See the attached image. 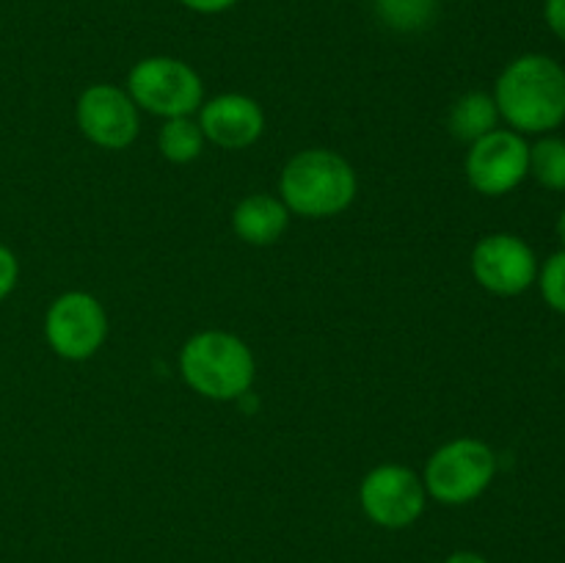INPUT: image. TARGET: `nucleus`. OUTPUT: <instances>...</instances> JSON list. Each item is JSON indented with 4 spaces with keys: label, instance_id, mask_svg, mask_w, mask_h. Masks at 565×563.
Here are the masks:
<instances>
[{
    "label": "nucleus",
    "instance_id": "nucleus-7",
    "mask_svg": "<svg viewBox=\"0 0 565 563\" xmlns=\"http://www.w3.org/2000/svg\"><path fill=\"white\" fill-rule=\"evenodd\" d=\"M428 502L423 478L403 464H381L364 475L359 506L364 517L386 530H403L417 522Z\"/></svg>",
    "mask_w": 565,
    "mask_h": 563
},
{
    "label": "nucleus",
    "instance_id": "nucleus-2",
    "mask_svg": "<svg viewBox=\"0 0 565 563\" xmlns=\"http://www.w3.org/2000/svg\"><path fill=\"white\" fill-rule=\"evenodd\" d=\"M356 193V171L334 149H303L279 177V199L303 219H334L351 208Z\"/></svg>",
    "mask_w": 565,
    "mask_h": 563
},
{
    "label": "nucleus",
    "instance_id": "nucleus-9",
    "mask_svg": "<svg viewBox=\"0 0 565 563\" xmlns=\"http://www.w3.org/2000/svg\"><path fill=\"white\" fill-rule=\"evenodd\" d=\"M75 121L83 136L99 149H127L138 138L141 116L127 88L94 83L77 97Z\"/></svg>",
    "mask_w": 565,
    "mask_h": 563
},
{
    "label": "nucleus",
    "instance_id": "nucleus-16",
    "mask_svg": "<svg viewBox=\"0 0 565 563\" xmlns=\"http://www.w3.org/2000/svg\"><path fill=\"white\" fill-rule=\"evenodd\" d=\"M530 174L550 191H565V138L546 136L530 147Z\"/></svg>",
    "mask_w": 565,
    "mask_h": 563
},
{
    "label": "nucleus",
    "instance_id": "nucleus-10",
    "mask_svg": "<svg viewBox=\"0 0 565 563\" xmlns=\"http://www.w3.org/2000/svg\"><path fill=\"white\" fill-rule=\"evenodd\" d=\"M469 265L475 282L494 296H519L539 279L535 252L511 232H494L478 241Z\"/></svg>",
    "mask_w": 565,
    "mask_h": 563
},
{
    "label": "nucleus",
    "instance_id": "nucleus-1",
    "mask_svg": "<svg viewBox=\"0 0 565 563\" xmlns=\"http://www.w3.org/2000/svg\"><path fill=\"white\" fill-rule=\"evenodd\" d=\"M494 103L522 136L555 130L565 119V70L550 55H519L497 77Z\"/></svg>",
    "mask_w": 565,
    "mask_h": 563
},
{
    "label": "nucleus",
    "instance_id": "nucleus-13",
    "mask_svg": "<svg viewBox=\"0 0 565 563\" xmlns=\"http://www.w3.org/2000/svg\"><path fill=\"white\" fill-rule=\"evenodd\" d=\"M500 125V110H497L494 94L486 92H467L452 103L447 114V127L450 136L463 144H475L478 138L489 136Z\"/></svg>",
    "mask_w": 565,
    "mask_h": 563
},
{
    "label": "nucleus",
    "instance_id": "nucleus-6",
    "mask_svg": "<svg viewBox=\"0 0 565 563\" xmlns=\"http://www.w3.org/2000/svg\"><path fill=\"white\" fill-rule=\"evenodd\" d=\"M44 337L53 353L70 362L92 359L108 337L105 307L83 290L61 293L44 315Z\"/></svg>",
    "mask_w": 565,
    "mask_h": 563
},
{
    "label": "nucleus",
    "instance_id": "nucleus-22",
    "mask_svg": "<svg viewBox=\"0 0 565 563\" xmlns=\"http://www.w3.org/2000/svg\"><path fill=\"white\" fill-rule=\"evenodd\" d=\"M557 237H561V243L565 248V210L561 213V219H557Z\"/></svg>",
    "mask_w": 565,
    "mask_h": 563
},
{
    "label": "nucleus",
    "instance_id": "nucleus-17",
    "mask_svg": "<svg viewBox=\"0 0 565 563\" xmlns=\"http://www.w3.org/2000/svg\"><path fill=\"white\" fill-rule=\"evenodd\" d=\"M539 285L544 301L550 304L555 312L565 315V248L546 259L544 268L539 270Z\"/></svg>",
    "mask_w": 565,
    "mask_h": 563
},
{
    "label": "nucleus",
    "instance_id": "nucleus-19",
    "mask_svg": "<svg viewBox=\"0 0 565 563\" xmlns=\"http://www.w3.org/2000/svg\"><path fill=\"white\" fill-rule=\"evenodd\" d=\"M544 17H546V25L552 28V33L561 36L565 42V0H546Z\"/></svg>",
    "mask_w": 565,
    "mask_h": 563
},
{
    "label": "nucleus",
    "instance_id": "nucleus-14",
    "mask_svg": "<svg viewBox=\"0 0 565 563\" xmlns=\"http://www.w3.org/2000/svg\"><path fill=\"white\" fill-rule=\"evenodd\" d=\"M204 138L202 127L193 116H174V119H163V127L158 132V149L169 163H193L202 155Z\"/></svg>",
    "mask_w": 565,
    "mask_h": 563
},
{
    "label": "nucleus",
    "instance_id": "nucleus-8",
    "mask_svg": "<svg viewBox=\"0 0 565 563\" xmlns=\"http://www.w3.org/2000/svg\"><path fill=\"white\" fill-rule=\"evenodd\" d=\"M530 174V144L516 130H491L469 144L467 180L483 196H505Z\"/></svg>",
    "mask_w": 565,
    "mask_h": 563
},
{
    "label": "nucleus",
    "instance_id": "nucleus-20",
    "mask_svg": "<svg viewBox=\"0 0 565 563\" xmlns=\"http://www.w3.org/2000/svg\"><path fill=\"white\" fill-rule=\"evenodd\" d=\"M180 3L196 14H221V11L232 9L237 0H180Z\"/></svg>",
    "mask_w": 565,
    "mask_h": 563
},
{
    "label": "nucleus",
    "instance_id": "nucleus-11",
    "mask_svg": "<svg viewBox=\"0 0 565 563\" xmlns=\"http://www.w3.org/2000/svg\"><path fill=\"white\" fill-rule=\"evenodd\" d=\"M199 127L204 138L221 149H246L259 141L265 114L248 94H218L199 108Z\"/></svg>",
    "mask_w": 565,
    "mask_h": 563
},
{
    "label": "nucleus",
    "instance_id": "nucleus-5",
    "mask_svg": "<svg viewBox=\"0 0 565 563\" xmlns=\"http://www.w3.org/2000/svg\"><path fill=\"white\" fill-rule=\"evenodd\" d=\"M127 94L138 110L174 119V116L199 114L204 103V83L191 64L171 55L141 59L127 75Z\"/></svg>",
    "mask_w": 565,
    "mask_h": 563
},
{
    "label": "nucleus",
    "instance_id": "nucleus-15",
    "mask_svg": "<svg viewBox=\"0 0 565 563\" xmlns=\"http://www.w3.org/2000/svg\"><path fill=\"white\" fill-rule=\"evenodd\" d=\"M373 3L381 22L401 33L423 31L439 9V0H373Z\"/></svg>",
    "mask_w": 565,
    "mask_h": 563
},
{
    "label": "nucleus",
    "instance_id": "nucleus-3",
    "mask_svg": "<svg viewBox=\"0 0 565 563\" xmlns=\"http://www.w3.org/2000/svg\"><path fill=\"white\" fill-rule=\"evenodd\" d=\"M180 373L207 401H241L257 379V362L246 342L230 331L207 329L193 334L180 351Z\"/></svg>",
    "mask_w": 565,
    "mask_h": 563
},
{
    "label": "nucleus",
    "instance_id": "nucleus-4",
    "mask_svg": "<svg viewBox=\"0 0 565 563\" xmlns=\"http://www.w3.org/2000/svg\"><path fill=\"white\" fill-rule=\"evenodd\" d=\"M497 475V453L486 442L461 436L445 442L425 464L423 484L441 506H467L478 500Z\"/></svg>",
    "mask_w": 565,
    "mask_h": 563
},
{
    "label": "nucleus",
    "instance_id": "nucleus-18",
    "mask_svg": "<svg viewBox=\"0 0 565 563\" xmlns=\"http://www.w3.org/2000/svg\"><path fill=\"white\" fill-rule=\"evenodd\" d=\"M17 282H20V259L9 246L0 243V301H6L14 293Z\"/></svg>",
    "mask_w": 565,
    "mask_h": 563
},
{
    "label": "nucleus",
    "instance_id": "nucleus-12",
    "mask_svg": "<svg viewBox=\"0 0 565 563\" xmlns=\"http://www.w3.org/2000/svg\"><path fill=\"white\" fill-rule=\"evenodd\" d=\"M290 215L274 193H248L232 213V230L248 246H274L290 226Z\"/></svg>",
    "mask_w": 565,
    "mask_h": 563
},
{
    "label": "nucleus",
    "instance_id": "nucleus-21",
    "mask_svg": "<svg viewBox=\"0 0 565 563\" xmlns=\"http://www.w3.org/2000/svg\"><path fill=\"white\" fill-rule=\"evenodd\" d=\"M445 563H489V561H486V557L480 555V552L458 550V552H452V555H447Z\"/></svg>",
    "mask_w": 565,
    "mask_h": 563
}]
</instances>
